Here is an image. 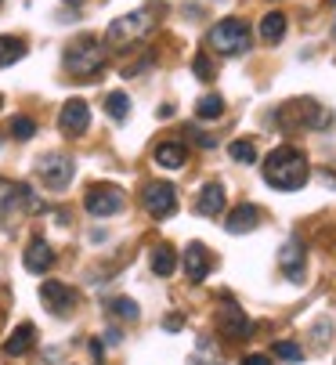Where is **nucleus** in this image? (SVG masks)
<instances>
[{
  "label": "nucleus",
  "instance_id": "nucleus-27",
  "mask_svg": "<svg viewBox=\"0 0 336 365\" xmlns=\"http://www.w3.org/2000/svg\"><path fill=\"white\" fill-rule=\"evenodd\" d=\"M228 152H232L235 163H257V145L253 141H232Z\"/></svg>",
  "mask_w": 336,
  "mask_h": 365
},
{
  "label": "nucleus",
  "instance_id": "nucleus-22",
  "mask_svg": "<svg viewBox=\"0 0 336 365\" xmlns=\"http://www.w3.org/2000/svg\"><path fill=\"white\" fill-rule=\"evenodd\" d=\"M26 55V40L22 36H0V69L15 66Z\"/></svg>",
  "mask_w": 336,
  "mask_h": 365
},
{
  "label": "nucleus",
  "instance_id": "nucleus-15",
  "mask_svg": "<svg viewBox=\"0 0 336 365\" xmlns=\"http://www.w3.org/2000/svg\"><path fill=\"white\" fill-rule=\"evenodd\" d=\"M22 264H26V272H33V275L51 272V264H54V250L47 246V239H33V242L26 246V253H22Z\"/></svg>",
  "mask_w": 336,
  "mask_h": 365
},
{
  "label": "nucleus",
  "instance_id": "nucleus-35",
  "mask_svg": "<svg viewBox=\"0 0 336 365\" xmlns=\"http://www.w3.org/2000/svg\"><path fill=\"white\" fill-rule=\"evenodd\" d=\"M91 354H94V361H101V358H105V347H101V340H91Z\"/></svg>",
  "mask_w": 336,
  "mask_h": 365
},
{
  "label": "nucleus",
  "instance_id": "nucleus-33",
  "mask_svg": "<svg viewBox=\"0 0 336 365\" xmlns=\"http://www.w3.org/2000/svg\"><path fill=\"white\" fill-rule=\"evenodd\" d=\"M239 365H271V358H268V354H250V358H243Z\"/></svg>",
  "mask_w": 336,
  "mask_h": 365
},
{
  "label": "nucleus",
  "instance_id": "nucleus-21",
  "mask_svg": "<svg viewBox=\"0 0 336 365\" xmlns=\"http://www.w3.org/2000/svg\"><path fill=\"white\" fill-rule=\"evenodd\" d=\"M260 36H264V43H278L286 36V15L282 11H268L260 19Z\"/></svg>",
  "mask_w": 336,
  "mask_h": 365
},
{
  "label": "nucleus",
  "instance_id": "nucleus-1",
  "mask_svg": "<svg viewBox=\"0 0 336 365\" xmlns=\"http://www.w3.org/2000/svg\"><path fill=\"white\" fill-rule=\"evenodd\" d=\"M264 181L278 192H297L307 185L311 178V167H307V155L293 145H278L275 152H268V160H264Z\"/></svg>",
  "mask_w": 336,
  "mask_h": 365
},
{
  "label": "nucleus",
  "instance_id": "nucleus-2",
  "mask_svg": "<svg viewBox=\"0 0 336 365\" xmlns=\"http://www.w3.org/2000/svg\"><path fill=\"white\" fill-rule=\"evenodd\" d=\"M101 69H105V43L98 36L83 33L66 47V73L76 76L80 83H91Z\"/></svg>",
  "mask_w": 336,
  "mask_h": 365
},
{
  "label": "nucleus",
  "instance_id": "nucleus-28",
  "mask_svg": "<svg viewBox=\"0 0 336 365\" xmlns=\"http://www.w3.org/2000/svg\"><path fill=\"white\" fill-rule=\"evenodd\" d=\"M11 134H15L19 141H29V138L36 134V123H33L29 116H15V120H11Z\"/></svg>",
  "mask_w": 336,
  "mask_h": 365
},
{
  "label": "nucleus",
  "instance_id": "nucleus-36",
  "mask_svg": "<svg viewBox=\"0 0 336 365\" xmlns=\"http://www.w3.org/2000/svg\"><path fill=\"white\" fill-rule=\"evenodd\" d=\"M66 4H83V0H66Z\"/></svg>",
  "mask_w": 336,
  "mask_h": 365
},
{
  "label": "nucleus",
  "instance_id": "nucleus-5",
  "mask_svg": "<svg viewBox=\"0 0 336 365\" xmlns=\"http://www.w3.org/2000/svg\"><path fill=\"white\" fill-rule=\"evenodd\" d=\"M26 210H44V202L29 192V185L0 178V225H11Z\"/></svg>",
  "mask_w": 336,
  "mask_h": 365
},
{
  "label": "nucleus",
  "instance_id": "nucleus-29",
  "mask_svg": "<svg viewBox=\"0 0 336 365\" xmlns=\"http://www.w3.org/2000/svg\"><path fill=\"white\" fill-rule=\"evenodd\" d=\"M275 354L282 358V361H300V358H304V351H300L297 344H290V340H282V344H275Z\"/></svg>",
  "mask_w": 336,
  "mask_h": 365
},
{
  "label": "nucleus",
  "instance_id": "nucleus-38",
  "mask_svg": "<svg viewBox=\"0 0 336 365\" xmlns=\"http://www.w3.org/2000/svg\"><path fill=\"white\" fill-rule=\"evenodd\" d=\"M332 36H336V26H332Z\"/></svg>",
  "mask_w": 336,
  "mask_h": 365
},
{
  "label": "nucleus",
  "instance_id": "nucleus-8",
  "mask_svg": "<svg viewBox=\"0 0 336 365\" xmlns=\"http://www.w3.org/2000/svg\"><path fill=\"white\" fill-rule=\"evenodd\" d=\"M141 206H145L156 221L170 217V214L178 210V188H174L170 181H152V185H145V192H141Z\"/></svg>",
  "mask_w": 336,
  "mask_h": 365
},
{
  "label": "nucleus",
  "instance_id": "nucleus-6",
  "mask_svg": "<svg viewBox=\"0 0 336 365\" xmlns=\"http://www.w3.org/2000/svg\"><path fill=\"white\" fill-rule=\"evenodd\" d=\"M73 174H76V163H73V155H66V152H47V155H40V160H36V178L51 192L69 188Z\"/></svg>",
  "mask_w": 336,
  "mask_h": 365
},
{
  "label": "nucleus",
  "instance_id": "nucleus-19",
  "mask_svg": "<svg viewBox=\"0 0 336 365\" xmlns=\"http://www.w3.org/2000/svg\"><path fill=\"white\" fill-rule=\"evenodd\" d=\"M156 163L163 170H181L185 167V145L181 141H163L156 145Z\"/></svg>",
  "mask_w": 336,
  "mask_h": 365
},
{
  "label": "nucleus",
  "instance_id": "nucleus-18",
  "mask_svg": "<svg viewBox=\"0 0 336 365\" xmlns=\"http://www.w3.org/2000/svg\"><path fill=\"white\" fill-rule=\"evenodd\" d=\"M33 344H36V326H33V322H22V326L4 340V354H8V358H22V354L33 351Z\"/></svg>",
  "mask_w": 336,
  "mask_h": 365
},
{
  "label": "nucleus",
  "instance_id": "nucleus-11",
  "mask_svg": "<svg viewBox=\"0 0 336 365\" xmlns=\"http://www.w3.org/2000/svg\"><path fill=\"white\" fill-rule=\"evenodd\" d=\"M40 300H44V307L51 311V315H58V319H66L69 311L76 307V289L69 286V282H40Z\"/></svg>",
  "mask_w": 336,
  "mask_h": 365
},
{
  "label": "nucleus",
  "instance_id": "nucleus-30",
  "mask_svg": "<svg viewBox=\"0 0 336 365\" xmlns=\"http://www.w3.org/2000/svg\"><path fill=\"white\" fill-rule=\"evenodd\" d=\"M192 69H195V76H199V80H213V66H210V58H206V55H195Z\"/></svg>",
  "mask_w": 336,
  "mask_h": 365
},
{
  "label": "nucleus",
  "instance_id": "nucleus-25",
  "mask_svg": "<svg viewBox=\"0 0 336 365\" xmlns=\"http://www.w3.org/2000/svg\"><path fill=\"white\" fill-rule=\"evenodd\" d=\"M192 365H220V347L213 340H199L195 344V354H192Z\"/></svg>",
  "mask_w": 336,
  "mask_h": 365
},
{
  "label": "nucleus",
  "instance_id": "nucleus-23",
  "mask_svg": "<svg viewBox=\"0 0 336 365\" xmlns=\"http://www.w3.org/2000/svg\"><path fill=\"white\" fill-rule=\"evenodd\" d=\"M105 113L116 120V123H123L127 113H131V98H127V91H112V94L105 98Z\"/></svg>",
  "mask_w": 336,
  "mask_h": 365
},
{
  "label": "nucleus",
  "instance_id": "nucleus-13",
  "mask_svg": "<svg viewBox=\"0 0 336 365\" xmlns=\"http://www.w3.org/2000/svg\"><path fill=\"white\" fill-rule=\"evenodd\" d=\"M87 127H91V109H87V101H80V98L66 101L62 113H58V130H62L66 138H80Z\"/></svg>",
  "mask_w": 336,
  "mask_h": 365
},
{
  "label": "nucleus",
  "instance_id": "nucleus-34",
  "mask_svg": "<svg viewBox=\"0 0 336 365\" xmlns=\"http://www.w3.org/2000/svg\"><path fill=\"white\" fill-rule=\"evenodd\" d=\"M163 326H166V329H170V333H178V329L185 326V319H181V315H170V319H166Z\"/></svg>",
  "mask_w": 336,
  "mask_h": 365
},
{
  "label": "nucleus",
  "instance_id": "nucleus-32",
  "mask_svg": "<svg viewBox=\"0 0 336 365\" xmlns=\"http://www.w3.org/2000/svg\"><path fill=\"white\" fill-rule=\"evenodd\" d=\"M325 336H329V322H318V326H315V344L322 347V344H325Z\"/></svg>",
  "mask_w": 336,
  "mask_h": 365
},
{
  "label": "nucleus",
  "instance_id": "nucleus-14",
  "mask_svg": "<svg viewBox=\"0 0 336 365\" xmlns=\"http://www.w3.org/2000/svg\"><path fill=\"white\" fill-rule=\"evenodd\" d=\"M210 268H213L210 250L203 242H188V250H185V275H188V282H203L210 275Z\"/></svg>",
  "mask_w": 336,
  "mask_h": 365
},
{
  "label": "nucleus",
  "instance_id": "nucleus-10",
  "mask_svg": "<svg viewBox=\"0 0 336 365\" xmlns=\"http://www.w3.org/2000/svg\"><path fill=\"white\" fill-rule=\"evenodd\" d=\"M217 329H220V336H228V340H246L253 333V322H250V315L243 307H235L232 300H224L220 311H217Z\"/></svg>",
  "mask_w": 336,
  "mask_h": 365
},
{
  "label": "nucleus",
  "instance_id": "nucleus-3",
  "mask_svg": "<svg viewBox=\"0 0 336 365\" xmlns=\"http://www.w3.org/2000/svg\"><path fill=\"white\" fill-rule=\"evenodd\" d=\"M206 43L217 51V55H224V58H239V55L250 51V26L243 19H220L210 29Z\"/></svg>",
  "mask_w": 336,
  "mask_h": 365
},
{
  "label": "nucleus",
  "instance_id": "nucleus-7",
  "mask_svg": "<svg viewBox=\"0 0 336 365\" xmlns=\"http://www.w3.org/2000/svg\"><path fill=\"white\" fill-rule=\"evenodd\" d=\"M83 206H87V214H94V217H112V214H120L127 206V195H123L120 185H91L87 195H83Z\"/></svg>",
  "mask_w": 336,
  "mask_h": 365
},
{
  "label": "nucleus",
  "instance_id": "nucleus-26",
  "mask_svg": "<svg viewBox=\"0 0 336 365\" xmlns=\"http://www.w3.org/2000/svg\"><path fill=\"white\" fill-rule=\"evenodd\" d=\"M108 311H112L116 319H123V322H138V319H141V311H138V304H134L131 297H116V300L108 304Z\"/></svg>",
  "mask_w": 336,
  "mask_h": 365
},
{
  "label": "nucleus",
  "instance_id": "nucleus-9",
  "mask_svg": "<svg viewBox=\"0 0 336 365\" xmlns=\"http://www.w3.org/2000/svg\"><path fill=\"white\" fill-rule=\"evenodd\" d=\"M278 120L282 127H329V113L318 106V101H297V106L278 109Z\"/></svg>",
  "mask_w": 336,
  "mask_h": 365
},
{
  "label": "nucleus",
  "instance_id": "nucleus-31",
  "mask_svg": "<svg viewBox=\"0 0 336 365\" xmlns=\"http://www.w3.org/2000/svg\"><path fill=\"white\" fill-rule=\"evenodd\" d=\"M185 134H192V138H195V145H199V148H213V145H217V141H213V138H210V134H203V130H192V127H185Z\"/></svg>",
  "mask_w": 336,
  "mask_h": 365
},
{
  "label": "nucleus",
  "instance_id": "nucleus-16",
  "mask_svg": "<svg viewBox=\"0 0 336 365\" xmlns=\"http://www.w3.org/2000/svg\"><path fill=\"white\" fill-rule=\"evenodd\" d=\"M224 185L220 181H206L203 185V192H199V199H195V214H203V217H220V210H224Z\"/></svg>",
  "mask_w": 336,
  "mask_h": 365
},
{
  "label": "nucleus",
  "instance_id": "nucleus-37",
  "mask_svg": "<svg viewBox=\"0 0 336 365\" xmlns=\"http://www.w3.org/2000/svg\"><path fill=\"white\" fill-rule=\"evenodd\" d=\"M325 4H336V0H325Z\"/></svg>",
  "mask_w": 336,
  "mask_h": 365
},
{
  "label": "nucleus",
  "instance_id": "nucleus-12",
  "mask_svg": "<svg viewBox=\"0 0 336 365\" xmlns=\"http://www.w3.org/2000/svg\"><path fill=\"white\" fill-rule=\"evenodd\" d=\"M278 272H282L290 282H304L307 279V250L300 239H290L282 250H278Z\"/></svg>",
  "mask_w": 336,
  "mask_h": 365
},
{
  "label": "nucleus",
  "instance_id": "nucleus-20",
  "mask_svg": "<svg viewBox=\"0 0 336 365\" xmlns=\"http://www.w3.org/2000/svg\"><path fill=\"white\" fill-rule=\"evenodd\" d=\"M174 268H178V253H174V246H170V242H159V246L152 250V272H156L159 279H170Z\"/></svg>",
  "mask_w": 336,
  "mask_h": 365
},
{
  "label": "nucleus",
  "instance_id": "nucleus-39",
  "mask_svg": "<svg viewBox=\"0 0 336 365\" xmlns=\"http://www.w3.org/2000/svg\"><path fill=\"white\" fill-rule=\"evenodd\" d=\"M0 106H4V98H0Z\"/></svg>",
  "mask_w": 336,
  "mask_h": 365
},
{
  "label": "nucleus",
  "instance_id": "nucleus-24",
  "mask_svg": "<svg viewBox=\"0 0 336 365\" xmlns=\"http://www.w3.org/2000/svg\"><path fill=\"white\" fill-rule=\"evenodd\" d=\"M220 113H224V98L220 94H203L195 101V116L199 120H220Z\"/></svg>",
  "mask_w": 336,
  "mask_h": 365
},
{
  "label": "nucleus",
  "instance_id": "nucleus-4",
  "mask_svg": "<svg viewBox=\"0 0 336 365\" xmlns=\"http://www.w3.org/2000/svg\"><path fill=\"white\" fill-rule=\"evenodd\" d=\"M156 19H159L156 8H138V11H131V15H123V19L112 22L108 33H105V40H108L112 47H127V43L148 36V33L156 29Z\"/></svg>",
  "mask_w": 336,
  "mask_h": 365
},
{
  "label": "nucleus",
  "instance_id": "nucleus-17",
  "mask_svg": "<svg viewBox=\"0 0 336 365\" xmlns=\"http://www.w3.org/2000/svg\"><path fill=\"white\" fill-rule=\"evenodd\" d=\"M257 221H260V210L257 206H250V202H239L235 210L224 217V228H228L232 235H246V232H253L257 228Z\"/></svg>",
  "mask_w": 336,
  "mask_h": 365
}]
</instances>
